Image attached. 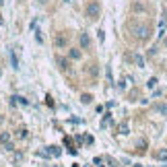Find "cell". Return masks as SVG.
<instances>
[{
  "label": "cell",
  "mask_w": 167,
  "mask_h": 167,
  "mask_svg": "<svg viewBox=\"0 0 167 167\" xmlns=\"http://www.w3.org/2000/svg\"><path fill=\"white\" fill-rule=\"evenodd\" d=\"M99 14H101V4L99 2H89L87 4V17H91V19H99Z\"/></svg>",
  "instance_id": "obj_1"
},
{
  "label": "cell",
  "mask_w": 167,
  "mask_h": 167,
  "mask_svg": "<svg viewBox=\"0 0 167 167\" xmlns=\"http://www.w3.org/2000/svg\"><path fill=\"white\" fill-rule=\"evenodd\" d=\"M78 43H81V48L83 50H89V46H91V37L87 33H81V37H78Z\"/></svg>",
  "instance_id": "obj_2"
},
{
  "label": "cell",
  "mask_w": 167,
  "mask_h": 167,
  "mask_svg": "<svg viewBox=\"0 0 167 167\" xmlns=\"http://www.w3.org/2000/svg\"><path fill=\"white\" fill-rule=\"evenodd\" d=\"M149 31H151L149 27H138L136 29V37H138V39H146V37H149Z\"/></svg>",
  "instance_id": "obj_3"
},
{
  "label": "cell",
  "mask_w": 167,
  "mask_h": 167,
  "mask_svg": "<svg viewBox=\"0 0 167 167\" xmlns=\"http://www.w3.org/2000/svg\"><path fill=\"white\" fill-rule=\"evenodd\" d=\"M46 153H48V157H60V153H62V151H60V146H48V151H46Z\"/></svg>",
  "instance_id": "obj_4"
},
{
  "label": "cell",
  "mask_w": 167,
  "mask_h": 167,
  "mask_svg": "<svg viewBox=\"0 0 167 167\" xmlns=\"http://www.w3.org/2000/svg\"><path fill=\"white\" fill-rule=\"evenodd\" d=\"M132 62L136 64V66H145V60H142L140 54H132Z\"/></svg>",
  "instance_id": "obj_5"
},
{
  "label": "cell",
  "mask_w": 167,
  "mask_h": 167,
  "mask_svg": "<svg viewBox=\"0 0 167 167\" xmlns=\"http://www.w3.org/2000/svg\"><path fill=\"white\" fill-rule=\"evenodd\" d=\"M66 42H68L66 35H58V37H56V46H66Z\"/></svg>",
  "instance_id": "obj_6"
},
{
  "label": "cell",
  "mask_w": 167,
  "mask_h": 167,
  "mask_svg": "<svg viewBox=\"0 0 167 167\" xmlns=\"http://www.w3.org/2000/svg\"><path fill=\"white\" fill-rule=\"evenodd\" d=\"M157 159L159 161H167V149H161L159 153H157Z\"/></svg>",
  "instance_id": "obj_7"
},
{
  "label": "cell",
  "mask_w": 167,
  "mask_h": 167,
  "mask_svg": "<svg viewBox=\"0 0 167 167\" xmlns=\"http://www.w3.org/2000/svg\"><path fill=\"white\" fill-rule=\"evenodd\" d=\"M157 111H159L161 116H167V103H161V105H157Z\"/></svg>",
  "instance_id": "obj_8"
},
{
  "label": "cell",
  "mask_w": 167,
  "mask_h": 167,
  "mask_svg": "<svg viewBox=\"0 0 167 167\" xmlns=\"http://www.w3.org/2000/svg\"><path fill=\"white\" fill-rule=\"evenodd\" d=\"M58 64H60V68H62V70H68V60H64V58H58Z\"/></svg>",
  "instance_id": "obj_9"
},
{
  "label": "cell",
  "mask_w": 167,
  "mask_h": 167,
  "mask_svg": "<svg viewBox=\"0 0 167 167\" xmlns=\"http://www.w3.org/2000/svg\"><path fill=\"white\" fill-rule=\"evenodd\" d=\"M70 58H72V60H78V58H81V52H78V50H70Z\"/></svg>",
  "instance_id": "obj_10"
},
{
  "label": "cell",
  "mask_w": 167,
  "mask_h": 167,
  "mask_svg": "<svg viewBox=\"0 0 167 167\" xmlns=\"http://www.w3.org/2000/svg\"><path fill=\"white\" fill-rule=\"evenodd\" d=\"M17 136H19V138H27V130H25V128H19V130H17Z\"/></svg>",
  "instance_id": "obj_11"
},
{
  "label": "cell",
  "mask_w": 167,
  "mask_h": 167,
  "mask_svg": "<svg viewBox=\"0 0 167 167\" xmlns=\"http://www.w3.org/2000/svg\"><path fill=\"white\" fill-rule=\"evenodd\" d=\"M118 132H120V134H128V124H120Z\"/></svg>",
  "instance_id": "obj_12"
},
{
  "label": "cell",
  "mask_w": 167,
  "mask_h": 167,
  "mask_svg": "<svg viewBox=\"0 0 167 167\" xmlns=\"http://www.w3.org/2000/svg\"><path fill=\"white\" fill-rule=\"evenodd\" d=\"M6 140H10V134H8V132H2V134H0V142H6Z\"/></svg>",
  "instance_id": "obj_13"
},
{
  "label": "cell",
  "mask_w": 167,
  "mask_h": 167,
  "mask_svg": "<svg viewBox=\"0 0 167 167\" xmlns=\"http://www.w3.org/2000/svg\"><path fill=\"white\" fill-rule=\"evenodd\" d=\"M2 145H4V149H6V151H14V145L10 142V140H6V142H2Z\"/></svg>",
  "instance_id": "obj_14"
},
{
  "label": "cell",
  "mask_w": 167,
  "mask_h": 167,
  "mask_svg": "<svg viewBox=\"0 0 167 167\" xmlns=\"http://www.w3.org/2000/svg\"><path fill=\"white\" fill-rule=\"evenodd\" d=\"M91 99H93V97H91L89 93H85L83 97H81V101H83V103H91Z\"/></svg>",
  "instance_id": "obj_15"
},
{
  "label": "cell",
  "mask_w": 167,
  "mask_h": 167,
  "mask_svg": "<svg viewBox=\"0 0 167 167\" xmlns=\"http://www.w3.org/2000/svg\"><path fill=\"white\" fill-rule=\"evenodd\" d=\"M109 122H111V118H109V113H107V116H105V118H103V122H101V126H103V128H105V126L109 124Z\"/></svg>",
  "instance_id": "obj_16"
},
{
  "label": "cell",
  "mask_w": 167,
  "mask_h": 167,
  "mask_svg": "<svg viewBox=\"0 0 167 167\" xmlns=\"http://www.w3.org/2000/svg\"><path fill=\"white\" fill-rule=\"evenodd\" d=\"M155 85H157V78H151V81H149V87H151V89H153Z\"/></svg>",
  "instance_id": "obj_17"
},
{
  "label": "cell",
  "mask_w": 167,
  "mask_h": 167,
  "mask_svg": "<svg viewBox=\"0 0 167 167\" xmlns=\"http://www.w3.org/2000/svg\"><path fill=\"white\" fill-rule=\"evenodd\" d=\"M2 23H4V19H2V14H0V25H2Z\"/></svg>",
  "instance_id": "obj_18"
},
{
  "label": "cell",
  "mask_w": 167,
  "mask_h": 167,
  "mask_svg": "<svg viewBox=\"0 0 167 167\" xmlns=\"http://www.w3.org/2000/svg\"><path fill=\"white\" fill-rule=\"evenodd\" d=\"M39 2H42V4H46V2H48V0H39Z\"/></svg>",
  "instance_id": "obj_19"
},
{
  "label": "cell",
  "mask_w": 167,
  "mask_h": 167,
  "mask_svg": "<svg viewBox=\"0 0 167 167\" xmlns=\"http://www.w3.org/2000/svg\"><path fill=\"white\" fill-rule=\"evenodd\" d=\"M0 4H4V0H0Z\"/></svg>",
  "instance_id": "obj_20"
}]
</instances>
